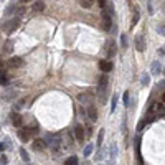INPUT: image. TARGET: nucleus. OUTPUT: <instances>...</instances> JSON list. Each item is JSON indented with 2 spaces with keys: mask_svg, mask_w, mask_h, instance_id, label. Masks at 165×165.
I'll use <instances>...</instances> for the list:
<instances>
[{
  "mask_svg": "<svg viewBox=\"0 0 165 165\" xmlns=\"http://www.w3.org/2000/svg\"><path fill=\"white\" fill-rule=\"evenodd\" d=\"M45 142H46V145L50 147V149L58 150V149H60V145H61V137H60V135L48 134V135L45 137Z\"/></svg>",
  "mask_w": 165,
  "mask_h": 165,
  "instance_id": "obj_1",
  "label": "nucleus"
},
{
  "mask_svg": "<svg viewBox=\"0 0 165 165\" xmlns=\"http://www.w3.org/2000/svg\"><path fill=\"white\" fill-rule=\"evenodd\" d=\"M18 27H20V20L18 18H12V20H8V22L4 25V31H5V33H13Z\"/></svg>",
  "mask_w": 165,
  "mask_h": 165,
  "instance_id": "obj_2",
  "label": "nucleus"
},
{
  "mask_svg": "<svg viewBox=\"0 0 165 165\" xmlns=\"http://www.w3.org/2000/svg\"><path fill=\"white\" fill-rule=\"evenodd\" d=\"M18 137H20V140H22V142H28V140L33 137V134L30 132V129H28V127H20Z\"/></svg>",
  "mask_w": 165,
  "mask_h": 165,
  "instance_id": "obj_3",
  "label": "nucleus"
},
{
  "mask_svg": "<svg viewBox=\"0 0 165 165\" xmlns=\"http://www.w3.org/2000/svg\"><path fill=\"white\" fill-rule=\"evenodd\" d=\"M17 96V89L15 88H7L2 92V101H13Z\"/></svg>",
  "mask_w": 165,
  "mask_h": 165,
  "instance_id": "obj_4",
  "label": "nucleus"
},
{
  "mask_svg": "<svg viewBox=\"0 0 165 165\" xmlns=\"http://www.w3.org/2000/svg\"><path fill=\"white\" fill-rule=\"evenodd\" d=\"M135 50L137 51H145V36L144 35H137L135 36Z\"/></svg>",
  "mask_w": 165,
  "mask_h": 165,
  "instance_id": "obj_5",
  "label": "nucleus"
},
{
  "mask_svg": "<svg viewBox=\"0 0 165 165\" xmlns=\"http://www.w3.org/2000/svg\"><path fill=\"white\" fill-rule=\"evenodd\" d=\"M10 121H12V124H13L15 127H18V129L23 126V119H22V116H20L18 112H15V111H13V112L10 114Z\"/></svg>",
  "mask_w": 165,
  "mask_h": 165,
  "instance_id": "obj_6",
  "label": "nucleus"
},
{
  "mask_svg": "<svg viewBox=\"0 0 165 165\" xmlns=\"http://www.w3.org/2000/svg\"><path fill=\"white\" fill-rule=\"evenodd\" d=\"M112 27V18L108 12H102V28L106 31H109V28Z\"/></svg>",
  "mask_w": 165,
  "mask_h": 165,
  "instance_id": "obj_7",
  "label": "nucleus"
},
{
  "mask_svg": "<svg viewBox=\"0 0 165 165\" xmlns=\"http://www.w3.org/2000/svg\"><path fill=\"white\" fill-rule=\"evenodd\" d=\"M86 114H88V117H89V121H96L97 119V111H96V108H94V104H88V109H86Z\"/></svg>",
  "mask_w": 165,
  "mask_h": 165,
  "instance_id": "obj_8",
  "label": "nucleus"
},
{
  "mask_svg": "<svg viewBox=\"0 0 165 165\" xmlns=\"http://www.w3.org/2000/svg\"><path fill=\"white\" fill-rule=\"evenodd\" d=\"M46 142H45V139L43 137H40V139H35L33 140V149L36 150V152H40V150H43V149H46Z\"/></svg>",
  "mask_w": 165,
  "mask_h": 165,
  "instance_id": "obj_9",
  "label": "nucleus"
},
{
  "mask_svg": "<svg viewBox=\"0 0 165 165\" xmlns=\"http://www.w3.org/2000/svg\"><path fill=\"white\" fill-rule=\"evenodd\" d=\"M2 53H4V55H12V53H13V41H12V40H7V41H4V46H2Z\"/></svg>",
  "mask_w": 165,
  "mask_h": 165,
  "instance_id": "obj_10",
  "label": "nucleus"
},
{
  "mask_svg": "<svg viewBox=\"0 0 165 165\" xmlns=\"http://www.w3.org/2000/svg\"><path fill=\"white\" fill-rule=\"evenodd\" d=\"M8 66H10V68H20V66H23V60L18 56H12L10 60H8Z\"/></svg>",
  "mask_w": 165,
  "mask_h": 165,
  "instance_id": "obj_11",
  "label": "nucleus"
},
{
  "mask_svg": "<svg viewBox=\"0 0 165 165\" xmlns=\"http://www.w3.org/2000/svg\"><path fill=\"white\" fill-rule=\"evenodd\" d=\"M106 51H108V56H116V53H117V46H116L114 41H108V45H106Z\"/></svg>",
  "mask_w": 165,
  "mask_h": 165,
  "instance_id": "obj_12",
  "label": "nucleus"
},
{
  "mask_svg": "<svg viewBox=\"0 0 165 165\" xmlns=\"http://www.w3.org/2000/svg\"><path fill=\"white\" fill-rule=\"evenodd\" d=\"M99 69L104 71V73H109V71L112 69V63L108 61V60H101L99 61Z\"/></svg>",
  "mask_w": 165,
  "mask_h": 165,
  "instance_id": "obj_13",
  "label": "nucleus"
},
{
  "mask_svg": "<svg viewBox=\"0 0 165 165\" xmlns=\"http://www.w3.org/2000/svg\"><path fill=\"white\" fill-rule=\"evenodd\" d=\"M74 137H76V140H83V139L86 137L83 126H76V127H74Z\"/></svg>",
  "mask_w": 165,
  "mask_h": 165,
  "instance_id": "obj_14",
  "label": "nucleus"
},
{
  "mask_svg": "<svg viewBox=\"0 0 165 165\" xmlns=\"http://www.w3.org/2000/svg\"><path fill=\"white\" fill-rule=\"evenodd\" d=\"M162 109H164V102H155L149 109V114H158V112H162Z\"/></svg>",
  "mask_w": 165,
  "mask_h": 165,
  "instance_id": "obj_15",
  "label": "nucleus"
},
{
  "mask_svg": "<svg viewBox=\"0 0 165 165\" xmlns=\"http://www.w3.org/2000/svg\"><path fill=\"white\" fill-rule=\"evenodd\" d=\"M45 7H46L45 2H43V0H38V2H35V4L31 5V10H33V12H43V10H45Z\"/></svg>",
  "mask_w": 165,
  "mask_h": 165,
  "instance_id": "obj_16",
  "label": "nucleus"
},
{
  "mask_svg": "<svg viewBox=\"0 0 165 165\" xmlns=\"http://www.w3.org/2000/svg\"><path fill=\"white\" fill-rule=\"evenodd\" d=\"M108 83H109L108 76H106V74H102V76L99 78V84H97V89H106V88H108Z\"/></svg>",
  "mask_w": 165,
  "mask_h": 165,
  "instance_id": "obj_17",
  "label": "nucleus"
},
{
  "mask_svg": "<svg viewBox=\"0 0 165 165\" xmlns=\"http://www.w3.org/2000/svg\"><path fill=\"white\" fill-rule=\"evenodd\" d=\"M150 69H152V74H155V76H157V74L162 73V65H160L158 61H154V63H152V68H150Z\"/></svg>",
  "mask_w": 165,
  "mask_h": 165,
  "instance_id": "obj_18",
  "label": "nucleus"
},
{
  "mask_svg": "<svg viewBox=\"0 0 165 165\" xmlns=\"http://www.w3.org/2000/svg\"><path fill=\"white\" fill-rule=\"evenodd\" d=\"M78 101L79 102H83V104H91V97H89V94H84V92H79L78 94Z\"/></svg>",
  "mask_w": 165,
  "mask_h": 165,
  "instance_id": "obj_19",
  "label": "nucleus"
},
{
  "mask_svg": "<svg viewBox=\"0 0 165 165\" xmlns=\"http://www.w3.org/2000/svg\"><path fill=\"white\" fill-rule=\"evenodd\" d=\"M8 84V76L5 73V69H0V86H7Z\"/></svg>",
  "mask_w": 165,
  "mask_h": 165,
  "instance_id": "obj_20",
  "label": "nucleus"
},
{
  "mask_svg": "<svg viewBox=\"0 0 165 165\" xmlns=\"http://www.w3.org/2000/svg\"><path fill=\"white\" fill-rule=\"evenodd\" d=\"M102 140H104V129H101V131L97 132V144H96L97 149H99V147H102Z\"/></svg>",
  "mask_w": 165,
  "mask_h": 165,
  "instance_id": "obj_21",
  "label": "nucleus"
},
{
  "mask_svg": "<svg viewBox=\"0 0 165 165\" xmlns=\"http://www.w3.org/2000/svg\"><path fill=\"white\" fill-rule=\"evenodd\" d=\"M92 4H94V0H79V5L83 8H91Z\"/></svg>",
  "mask_w": 165,
  "mask_h": 165,
  "instance_id": "obj_22",
  "label": "nucleus"
},
{
  "mask_svg": "<svg viewBox=\"0 0 165 165\" xmlns=\"http://www.w3.org/2000/svg\"><path fill=\"white\" fill-rule=\"evenodd\" d=\"M104 154H106V150L102 149V147H99L97 149V152H96V162H101L104 158Z\"/></svg>",
  "mask_w": 165,
  "mask_h": 165,
  "instance_id": "obj_23",
  "label": "nucleus"
},
{
  "mask_svg": "<svg viewBox=\"0 0 165 165\" xmlns=\"http://www.w3.org/2000/svg\"><path fill=\"white\" fill-rule=\"evenodd\" d=\"M140 83H142V86H149V83H150L149 73H144L142 76H140Z\"/></svg>",
  "mask_w": 165,
  "mask_h": 165,
  "instance_id": "obj_24",
  "label": "nucleus"
},
{
  "mask_svg": "<svg viewBox=\"0 0 165 165\" xmlns=\"http://www.w3.org/2000/svg\"><path fill=\"white\" fill-rule=\"evenodd\" d=\"M117 99H119V96H117V94H114V96H112V99H111V112H114V111H116V106H117Z\"/></svg>",
  "mask_w": 165,
  "mask_h": 165,
  "instance_id": "obj_25",
  "label": "nucleus"
},
{
  "mask_svg": "<svg viewBox=\"0 0 165 165\" xmlns=\"http://www.w3.org/2000/svg\"><path fill=\"white\" fill-rule=\"evenodd\" d=\"M20 157L23 158V162H30V155H28V152L25 149H20Z\"/></svg>",
  "mask_w": 165,
  "mask_h": 165,
  "instance_id": "obj_26",
  "label": "nucleus"
},
{
  "mask_svg": "<svg viewBox=\"0 0 165 165\" xmlns=\"http://www.w3.org/2000/svg\"><path fill=\"white\" fill-rule=\"evenodd\" d=\"M7 147H10V140H8V139H5L4 142H0V154H2L4 150H7Z\"/></svg>",
  "mask_w": 165,
  "mask_h": 165,
  "instance_id": "obj_27",
  "label": "nucleus"
},
{
  "mask_svg": "<svg viewBox=\"0 0 165 165\" xmlns=\"http://www.w3.org/2000/svg\"><path fill=\"white\" fill-rule=\"evenodd\" d=\"M65 165H78V157H69V158H66V162H65Z\"/></svg>",
  "mask_w": 165,
  "mask_h": 165,
  "instance_id": "obj_28",
  "label": "nucleus"
},
{
  "mask_svg": "<svg viewBox=\"0 0 165 165\" xmlns=\"http://www.w3.org/2000/svg\"><path fill=\"white\" fill-rule=\"evenodd\" d=\"M92 149H94V145H91V144H89V145H86V149H84V157H89V155L92 154Z\"/></svg>",
  "mask_w": 165,
  "mask_h": 165,
  "instance_id": "obj_29",
  "label": "nucleus"
},
{
  "mask_svg": "<svg viewBox=\"0 0 165 165\" xmlns=\"http://www.w3.org/2000/svg\"><path fill=\"white\" fill-rule=\"evenodd\" d=\"M122 101H124V106H126V108H129V91H126L122 94Z\"/></svg>",
  "mask_w": 165,
  "mask_h": 165,
  "instance_id": "obj_30",
  "label": "nucleus"
},
{
  "mask_svg": "<svg viewBox=\"0 0 165 165\" xmlns=\"http://www.w3.org/2000/svg\"><path fill=\"white\" fill-rule=\"evenodd\" d=\"M13 12H17V5H10V7L7 8V10H5V15H12V13H13Z\"/></svg>",
  "mask_w": 165,
  "mask_h": 165,
  "instance_id": "obj_31",
  "label": "nucleus"
},
{
  "mask_svg": "<svg viewBox=\"0 0 165 165\" xmlns=\"http://www.w3.org/2000/svg\"><path fill=\"white\" fill-rule=\"evenodd\" d=\"M23 104H25V101H23V99H22V101H18V102H17L15 106H13V111H15V112H18L20 109H22V106H23Z\"/></svg>",
  "mask_w": 165,
  "mask_h": 165,
  "instance_id": "obj_32",
  "label": "nucleus"
},
{
  "mask_svg": "<svg viewBox=\"0 0 165 165\" xmlns=\"http://www.w3.org/2000/svg\"><path fill=\"white\" fill-rule=\"evenodd\" d=\"M157 33L162 35V36H165V25H158V27H157Z\"/></svg>",
  "mask_w": 165,
  "mask_h": 165,
  "instance_id": "obj_33",
  "label": "nucleus"
},
{
  "mask_svg": "<svg viewBox=\"0 0 165 165\" xmlns=\"http://www.w3.org/2000/svg\"><path fill=\"white\" fill-rule=\"evenodd\" d=\"M116 154H117V145H116V144H112V145H111V157L114 158Z\"/></svg>",
  "mask_w": 165,
  "mask_h": 165,
  "instance_id": "obj_34",
  "label": "nucleus"
},
{
  "mask_svg": "<svg viewBox=\"0 0 165 165\" xmlns=\"http://www.w3.org/2000/svg\"><path fill=\"white\" fill-rule=\"evenodd\" d=\"M121 43H122V48H126V46H127V36H126V35H121Z\"/></svg>",
  "mask_w": 165,
  "mask_h": 165,
  "instance_id": "obj_35",
  "label": "nucleus"
},
{
  "mask_svg": "<svg viewBox=\"0 0 165 165\" xmlns=\"http://www.w3.org/2000/svg\"><path fill=\"white\" fill-rule=\"evenodd\" d=\"M7 162H8L7 155H0V165H7Z\"/></svg>",
  "mask_w": 165,
  "mask_h": 165,
  "instance_id": "obj_36",
  "label": "nucleus"
},
{
  "mask_svg": "<svg viewBox=\"0 0 165 165\" xmlns=\"http://www.w3.org/2000/svg\"><path fill=\"white\" fill-rule=\"evenodd\" d=\"M139 18H140V15H139L137 12H135V15H134V18H132V25H135V23L139 22Z\"/></svg>",
  "mask_w": 165,
  "mask_h": 165,
  "instance_id": "obj_37",
  "label": "nucleus"
},
{
  "mask_svg": "<svg viewBox=\"0 0 165 165\" xmlns=\"http://www.w3.org/2000/svg\"><path fill=\"white\" fill-rule=\"evenodd\" d=\"M97 4H99L101 8H106V0H97Z\"/></svg>",
  "mask_w": 165,
  "mask_h": 165,
  "instance_id": "obj_38",
  "label": "nucleus"
},
{
  "mask_svg": "<svg viewBox=\"0 0 165 165\" xmlns=\"http://www.w3.org/2000/svg\"><path fill=\"white\" fill-rule=\"evenodd\" d=\"M158 53H160L162 56H165V46H162V48H158Z\"/></svg>",
  "mask_w": 165,
  "mask_h": 165,
  "instance_id": "obj_39",
  "label": "nucleus"
},
{
  "mask_svg": "<svg viewBox=\"0 0 165 165\" xmlns=\"http://www.w3.org/2000/svg\"><path fill=\"white\" fill-rule=\"evenodd\" d=\"M162 102H165V92L162 94Z\"/></svg>",
  "mask_w": 165,
  "mask_h": 165,
  "instance_id": "obj_40",
  "label": "nucleus"
},
{
  "mask_svg": "<svg viewBox=\"0 0 165 165\" xmlns=\"http://www.w3.org/2000/svg\"><path fill=\"white\" fill-rule=\"evenodd\" d=\"M2 65H4V63H2V60H0V68H2Z\"/></svg>",
  "mask_w": 165,
  "mask_h": 165,
  "instance_id": "obj_41",
  "label": "nucleus"
},
{
  "mask_svg": "<svg viewBox=\"0 0 165 165\" xmlns=\"http://www.w3.org/2000/svg\"><path fill=\"white\" fill-rule=\"evenodd\" d=\"M162 73H164V74H165V68H164V69H162Z\"/></svg>",
  "mask_w": 165,
  "mask_h": 165,
  "instance_id": "obj_42",
  "label": "nucleus"
},
{
  "mask_svg": "<svg viewBox=\"0 0 165 165\" xmlns=\"http://www.w3.org/2000/svg\"><path fill=\"white\" fill-rule=\"evenodd\" d=\"M22 2H30V0H22Z\"/></svg>",
  "mask_w": 165,
  "mask_h": 165,
  "instance_id": "obj_43",
  "label": "nucleus"
},
{
  "mask_svg": "<svg viewBox=\"0 0 165 165\" xmlns=\"http://www.w3.org/2000/svg\"><path fill=\"white\" fill-rule=\"evenodd\" d=\"M0 129H2V126H0Z\"/></svg>",
  "mask_w": 165,
  "mask_h": 165,
  "instance_id": "obj_44",
  "label": "nucleus"
},
{
  "mask_svg": "<svg viewBox=\"0 0 165 165\" xmlns=\"http://www.w3.org/2000/svg\"><path fill=\"white\" fill-rule=\"evenodd\" d=\"M27 165H30V164H27Z\"/></svg>",
  "mask_w": 165,
  "mask_h": 165,
  "instance_id": "obj_45",
  "label": "nucleus"
}]
</instances>
